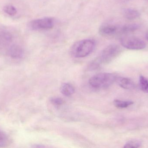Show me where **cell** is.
<instances>
[{
    "label": "cell",
    "instance_id": "1",
    "mask_svg": "<svg viewBox=\"0 0 148 148\" xmlns=\"http://www.w3.org/2000/svg\"><path fill=\"white\" fill-rule=\"evenodd\" d=\"M95 43L91 39H84L75 43L71 48V54L75 58H82L89 55L94 50Z\"/></svg>",
    "mask_w": 148,
    "mask_h": 148
},
{
    "label": "cell",
    "instance_id": "2",
    "mask_svg": "<svg viewBox=\"0 0 148 148\" xmlns=\"http://www.w3.org/2000/svg\"><path fill=\"white\" fill-rule=\"evenodd\" d=\"M117 77L116 75L112 73H99L91 77L89 83L95 88H106L112 85Z\"/></svg>",
    "mask_w": 148,
    "mask_h": 148
},
{
    "label": "cell",
    "instance_id": "3",
    "mask_svg": "<svg viewBox=\"0 0 148 148\" xmlns=\"http://www.w3.org/2000/svg\"><path fill=\"white\" fill-rule=\"evenodd\" d=\"M121 47L116 44H111L106 47L97 58L100 63H109L116 58L121 53Z\"/></svg>",
    "mask_w": 148,
    "mask_h": 148
},
{
    "label": "cell",
    "instance_id": "4",
    "mask_svg": "<svg viewBox=\"0 0 148 148\" xmlns=\"http://www.w3.org/2000/svg\"><path fill=\"white\" fill-rule=\"evenodd\" d=\"M121 42L123 47L128 49L139 50L143 49L146 47V43L143 40L136 36H122Z\"/></svg>",
    "mask_w": 148,
    "mask_h": 148
},
{
    "label": "cell",
    "instance_id": "5",
    "mask_svg": "<svg viewBox=\"0 0 148 148\" xmlns=\"http://www.w3.org/2000/svg\"><path fill=\"white\" fill-rule=\"evenodd\" d=\"M54 21L51 17H44L31 21L29 23V28L32 30H47L54 27Z\"/></svg>",
    "mask_w": 148,
    "mask_h": 148
},
{
    "label": "cell",
    "instance_id": "6",
    "mask_svg": "<svg viewBox=\"0 0 148 148\" xmlns=\"http://www.w3.org/2000/svg\"><path fill=\"white\" fill-rule=\"evenodd\" d=\"M117 27L114 24L110 23H104L102 24L99 28V33L102 36L110 37L114 35L117 31Z\"/></svg>",
    "mask_w": 148,
    "mask_h": 148
},
{
    "label": "cell",
    "instance_id": "7",
    "mask_svg": "<svg viewBox=\"0 0 148 148\" xmlns=\"http://www.w3.org/2000/svg\"><path fill=\"white\" fill-rule=\"evenodd\" d=\"M119 86L127 89H131L136 87V84L131 79L126 77H117L116 81Z\"/></svg>",
    "mask_w": 148,
    "mask_h": 148
},
{
    "label": "cell",
    "instance_id": "8",
    "mask_svg": "<svg viewBox=\"0 0 148 148\" xmlns=\"http://www.w3.org/2000/svg\"><path fill=\"white\" fill-rule=\"evenodd\" d=\"M60 91L62 94L67 96H70L75 93L73 86L69 83H63L61 86Z\"/></svg>",
    "mask_w": 148,
    "mask_h": 148
},
{
    "label": "cell",
    "instance_id": "9",
    "mask_svg": "<svg viewBox=\"0 0 148 148\" xmlns=\"http://www.w3.org/2000/svg\"><path fill=\"white\" fill-rule=\"evenodd\" d=\"M123 15L127 19L132 20L139 17L140 14L138 11L135 10L128 8L124 10Z\"/></svg>",
    "mask_w": 148,
    "mask_h": 148
},
{
    "label": "cell",
    "instance_id": "10",
    "mask_svg": "<svg viewBox=\"0 0 148 148\" xmlns=\"http://www.w3.org/2000/svg\"><path fill=\"white\" fill-rule=\"evenodd\" d=\"M10 54L13 58H20L23 56V51L20 47L14 46L10 49Z\"/></svg>",
    "mask_w": 148,
    "mask_h": 148
},
{
    "label": "cell",
    "instance_id": "11",
    "mask_svg": "<svg viewBox=\"0 0 148 148\" xmlns=\"http://www.w3.org/2000/svg\"><path fill=\"white\" fill-rule=\"evenodd\" d=\"M139 28H140V25L136 23L128 24L123 26L122 28L121 29V32L123 34H128V33L136 31L138 30Z\"/></svg>",
    "mask_w": 148,
    "mask_h": 148
},
{
    "label": "cell",
    "instance_id": "12",
    "mask_svg": "<svg viewBox=\"0 0 148 148\" xmlns=\"http://www.w3.org/2000/svg\"><path fill=\"white\" fill-rule=\"evenodd\" d=\"M134 103L132 101H121L119 100H115L114 101V104L116 107L119 108H125L130 105H133Z\"/></svg>",
    "mask_w": 148,
    "mask_h": 148
},
{
    "label": "cell",
    "instance_id": "13",
    "mask_svg": "<svg viewBox=\"0 0 148 148\" xmlns=\"http://www.w3.org/2000/svg\"><path fill=\"white\" fill-rule=\"evenodd\" d=\"M139 82L141 89L143 92L148 94V78L143 76L141 75L140 76Z\"/></svg>",
    "mask_w": 148,
    "mask_h": 148
},
{
    "label": "cell",
    "instance_id": "14",
    "mask_svg": "<svg viewBox=\"0 0 148 148\" xmlns=\"http://www.w3.org/2000/svg\"><path fill=\"white\" fill-rule=\"evenodd\" d=\"M142 143L138 140H131L129 141L124 145V148H139L141 147Z\"/></svg>",
    "mask_w": 148,
    "mask_h": 148
},
{
    "label": "cell",
    "instance_id": "15",
    "mask_svg": "<svg viewBox=\"0 0 148 148\" xmlns=\"http://www.w3.org/2000/svg\"><path fill=\"white\" fill-rule=\"evenodd\" d=\"M9 138L4 132L0 131V147H6L9 143Z\"/></svg>",
    "mask_w": 148,
    "mask_h": 148
},
{
    "label": "cell",
    "instance_id": "16",
    "mask_svg": "<svg viewBox=\"0 0 148 148\" xmlns=\"http://www.w3.org/2000/svg\"><path fill=\"white\" fill-rule=\"evenodd\" d=\"M3 11L6 14L10 16L15 15L16 14L17 10L14 6L12 5H6L3 8Z\"/></svg>",
    "mask_w": 148,
    "mask_h": 148
},
{
    "label": "cell",
    "instance_id": "17",
    "mask_svg": "<svg viewBox=\"0 0 148 148\" xmlns=\"http://www.w3.org/2000/svg\"><path fill=\"white\" fill-rule=\"evenodd\" d=\"M51 103L56 107H60L63 105L64 101L62 99L58 97H53L50 99Z\"/></svg>",
    "mask_w": 148,
    "mask_h": 148
},
{
    "label": "cell",
    "instance_id": "18",
    "mask_svg": "<svg viewBox=\"0 0 148 148\" xmlns=\"http://www.w3.org/2000/svg\"><path fill=\"white\" fill-rule=\"evenodd\" d=\"M146 38H147V40L148 41V31L147 32V34H146Z\"/></svg>",
    "mask_w": 148,
    "mask_h": 148
}]
</instances>
